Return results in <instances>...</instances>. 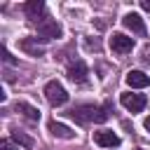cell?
Wrapping results in <instances>:
<instances>
[{
	"label": "cell",
	"instance_id": "obj_1",
	"mask_svg": "<svg viewBox=\"0 0 150 150\" xmlns=\"http://www.w3.org/2000/svg\"><path fill=\"white\" fill-rule=\"evenodd\" d=\"M68 115L80 124H91V122H105L108 120V110L98 108V105H75Z\"/></svg>",
	"mask_w": 150,
	"mask_h": 150
},
{
	"label": "cell",
	"instance_id": "obj_2",
	"mask_svg": "<svg viewBox=\"0 0 150 150\" xmlns=\"http://www.w3.org/2000/svg\"><path fill=\"white\" fill-rule=\"evenodd\" d=\"M45 98L49 101V105H63L66 101H68V91L63 89V84L61 82H56V80H49L47 84H45Z\"/></svg>",
	"mask_w": 150,
	"mask_h": 150
},
{
	"label": "cell",
	"instance_id": "obj_3",
	"mask_svg": "<svg viewBox=\"0 0 150 150\" xmlns=\"http://www.w3.org/2000/svg\"><path fill=\"white\" fill-rule=\"evenodd\" d=\"M38 33H40V40H56V38H61L63 28L54 19H42V21H38Z\"/></svg>",
	"mask_w": 150,
	"mask_h": 150
},
{
	"label": "cell",
	"instance_id": "obj_4",
	"mask_svg": "<svg viewBox=\"0 0 150 150\" xmlns=\"http://www.w3.org/2000/svg\"><path fill=\"white\" fill-rule=\"evenodd\" d=\"M120 103L129 110V112H141L143 108H145V96L143 94H131V91H124L122 96H120Z\"/></svg>",
	"mask_w": 150,
	"mask_h": 150
},
{
	"label": "cell",
	"instance_id": "obj_5",
	"mask_svg": "<svg viewBox=\"0 0 150 150\" xmlns=\"http://www.w3.org/2000/svg\"><path fill=\"white\" fill-rule=\"evenodd\" d=\"M110 49H112L115 54H129V52L134 49V40H131L129 35H124V33H112V38H110Z\"/></svg>",
	"mask_w": 150,
	"mask_h": 150
},
{
	"label": "cell",
	"instance_id": "obj_6",
	"mask_svg": "<svg viewBox=\"0 0 150 150\" xmlns=\"http://www.w3.org/2000/svg\"><path fill=\"white\" fill-rule=\"evenodd\" d=\"M94 143L96 145H101V148H117L120 145V136L115 134V131H108V129H103V131H94Z\"/></svg>",
	"mask_w": 150,
	"mask_h": 150
},
{
	"label": "cell",
	"instance_id": "obj_7",
	"mask_svg": "<svg viewBox=\"0 0 150 150\" xmlns=\"http://www.w3.org/2000/svg\"><path fill=\"white\" fill-rule=\"evenodd\" d=\"M87 75H89V68H87V63L84 61H75V63H70L68 66V80L70 82H84L87 80Z\"/></svg>",
	"mask_w": 150,
	"mask_h": 150
},
{
	"label": "cell",
	"instance_id": "obj_8",
	"mask_svg": "<svg viewBox=\"0 0 150 150\" xmlns=\"http://www.w3.org/2000/svg\"><path fill=\"white\" fill-rule=\"evenodd\" d=\"M122 23H124L131 33H136V35H145V23H143V19H141L136 12H129V14L122 19Z\"/></svg>",
	"mask_w": 150,
	"mask_h": 150
},
{
	"label": "cell",
	"instance_id": "obj_9",
	"mask_svg": "<svg viewBox=\"0 0 150 150\" xmlns=\"http://www.w3.org/2000/svg\"><path fill=\"white\" fill-rule=\"evenodd\" d=\"M19 49L26 52L28 56H42L45 54V47L38 45V38H23V40H19Z\"/></svg>",
	"mask_w": 150,
	"mask_h": 150
},
{
	"label": "cell",
	"instance_id": "obj_10",
	"mask_svg": "<svg viewBox=\"0 0 150 150\" xmlns=\"http://www.w3.org/2000/svg\"><path fill=\"white\" fill-rule=\"evenodd\" d=\"M127 84L131 89H143L150 84V75H145L143 70H129L127 73Z\"/></svg>",
	"mask_w": 150,
	"mask_h": 150
},
{
	"label": "cell",
	"instance_id": "obj_11",
	"mask_svg": "<svg viewBox=\"0 0 150 150\" xmlns=\"http://www.w3.org/2000/svg\"><path fill=\"white\" fill-rule=\"evenodd\" d=\"M49 134L56 136V138H63V141H73L75 138V131L70 127H66L63 122H56V120L49 122Z\"/></svg>",
	"mask_w": 150,
	"mask_h": 150
},
{
	"label": "cell",
	"instance_id": "obj_12",
	"mask_svg": "<svg viewBox=\"0 0 150 150\" xmlns=\"http://www.w3.org/2000/svg\"><path fill=\"white\" fill-rule=\"evenodd\" d=\"M23 12H26V16L30 19V21H38L40 16H42V12H45V2L42 0H28L26 5H23ZM42 21V19H40Z\"/></svg>",
	"mask_w": 150,
	"mask_h": 150
},
{
	"label": "cell",
	"instance_id": "obj_13",
	"mask_svg": "<svg viewBox=\"0 0 150 150\" xmlns=\"http://www.w3.org/2000/svg\"><path fill=\"white\" fill-rule=\"evenodd\" d=\"M14 110H16V112H21L23 117H28L30 122H38V120H40V110H38L35 105H30V103H23V101H16V105H14Z\"/></svg>",
	"mask_w": 150,
	"mask_h": 150
},
{
	"label": "cell",
	"instance_id": "obj_14",
	"mask_svg": "<svg viewBox=\"0 0 150 150\" xmlns=\"http://www.w3.org/2000/svg\"><path fill=\"white\" fill-rule=\"evenodd\" d=\"M12 138H14V143H19V145H23V148H33V145H35V141H33L30 136H26L23 131H19V129L12 131Z\"/></svg>",
	"mask_w": 150,
	"mask_h": 150
},
{
	"label": "cell",
	"instance_id": "obj_15",
	"mask_svg": "<svg viewBox=\"0 0 150 150\" xmlns=\"http://www.w3.org/2000/svg\"><path fill=\"white\" fill-rule=\"evenodd\" d=\"M0 54H2V61H5V63H9V66H14V63H16V59L9 54V49H7V47H2V49H0Z\"/></svg>",
	"mask_w": 150,
	"mask_h": 150
},
{
	"label": "cell",
	"instance_id": "obj_16",
	"mask_svg": "<svg viewBox=\"0 0 150 150\" xmlns=\"http://www.w3.org/2000/svg\"><path fill=\"white\" fill-rule=\"evenodd\" d=\"M0 150H16V145H14L9 138H2V141H0Z\"/></svg>",
	"mask_w": 150,
	"mask_h": 150
},
{
	"label": "cell",
	"instance_id": "obj_17",
	"mask_svg": "<svg viewBox=\"0 0 150 150\" xmlns=\"http://www.w3.org/2000/svg\"><path fill=\"white\" fill-rule=\"evenodd\" d=\"M141 7H143L145 12H150V0H143V2H141Z\"/></svg>",
	"mask_w": 150,
	"mask_h": 150
},
{
	"label": "cell",
	"instance_id": "obj_18",
	"mask_svg": "<svg viewBox=\"0 0 150 150\" xmlns=\"http://www.w3.org/2000/svg\"><path fill=\"white\" fill-rule=\"evenodd\" d=\"M143 127H145V129L150 131V117H145V122H143Z\"/></svg>",
	"mask_w": 150,
	"mask_h": 150
},
{
	"label": "cell",
	"instance_id": "obj_19",
	"mask_svg": "<svg viewBox=\"0 0 150 150\" xmlns=\"http://www.w3.org/2000/svg\"><path fill=\"white\" fill-rule=\"evenodd\" d=\"M141 150H143V148H141Z\"/></svg>",
	"mask_w": 150,
	"mask_h": 150
}]
</instances>
